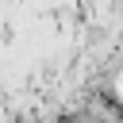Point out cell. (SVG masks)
I'll return each mask as SVG.
<instances>
[{
  "instance_id": "cell-1",
  "label": "cell",
  "mask_w": 123,
  "mask_h": 123,
  "mask_svg": "<svg viewBox=\"0 0 123 123\" xmlns=\"http://www.w3.org/2000/svg\"><path fill=\"white\" fill-rule=\"evenodd\" d=\"M65 123H104V104L100 100H92L88 108H81V111H73Z\"/></svg>"
}]
</instances>
